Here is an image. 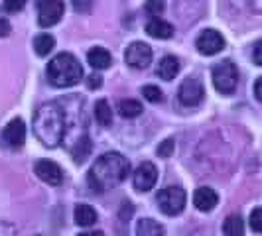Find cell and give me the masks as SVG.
<instances>
[{
    "mask_svg": "<svg viewBox=\"0 0 262 236\" xmlns=\"http://www.w3.org/2000/svg\"><path fill=\"white\" fill-rule=\"evenodd\" d=\"M130 173V161L118 152L103 154L89 171V183L97 193H103L115 185L122 183Z\"/></svg>",
    "mask_w": 262,
    "mask_h": 236,
    "instance_id": "1",
    "label": "cell"
},
{
    "mask_svg": "<svg viewBox=\"0 0 262 236\" xmlns=\"http://www.w3.org/2000/svg\"><path fill=\"white\" fill-rule=\"evenodd\" d=\"M34 134L48 148H55L66 136V112L57 103H46L34 114Z\"/></svg>",
    "mask_w": 262,
    "mask_h": 236,
    "instance_id": "2",
    "label": "cell"
},
{
    "mask_svg": "<svg viewBox=\"0 0 262 236\" xmlns=\"http://www.w3.org/2000/svg\"><path fill=\"white\" fill-rule=\"evenodd\" d=\"M81 77H83L81 63L71 53H59L48 63V79L57 89L73 87V85H77Z\"/></svg>",
    "mask_w": 262,
    "mask_h": 236,
    "instance_id": "3",
    "label": "cell"
},
{
    "mask_svg": "<svg viewBox=\"0 0 262 236\" xmlns=\"http://www.w3.org/2000/svg\"><path fill=\"white\" fill-rule=\"evenodd\" d=\"M211 77H213L215 89L221 95H231L236 89V83H238V69L231 59H225V61L213 67Z\"/></svg>",
    "mask_w": 262,
    "mask_h": 236,
    "instance_id": "4",
    "label": "cell"
},
{
    "mask_svg": "<svg viewBox=\"0 0 262 236\" xmlns=\"http://www.w3.org/2000/svg\"><path fill=\"white\" fill-rule=\"evenodd\" d=\"M156 201H158V207H160V210H162L164 215L176 217V215H180V213L184 210L187 197H185V191L182 187L173 185V187L162 189V191L158 193Z\"/></svg>",
    "mask_w": 262,
    "mask_h": 236,
    "instance_id": "5",
    "label": "cell"
},
{
    "mask_svg": "<svg viewBox=\"0 0 262 236\" xmlns=\"http://www.w3.org/2000/svg\"><path fill=\"white\" fill-rule=\"evenodd\" d=\"M63 2L61 0H39L38 2V24L41 28L55 26L63 16Z\"/></svg>",
    "mask_w": 262,
    "mask_h": 236,
    "instance_id": "6",
    "label": "cell"
},
{
    "mask_svg": "<svg viewBox=\"0 0 262 236\" xmlns=\"http://www.w3.org/2000/svg\"><path fill=\"white\" fill-rule=\"evenodd\" d=\"M124 59L132 69H146L152 63V48L144 41H132L126 48Z\"/></svg>",
    "mask_w": 262,
    "mask_h": 236,
    "instance_id": "7",
    "label": "cell"
},
{
    "mask_svg": "<svg viewBox=\"0 0 262 236\" xmlns=\"http://www.w3.org/2000/svg\"><path fill=\"white\" fill-rule=\"evenodd\" d=\"M203 95L205 89L201 85V81L195 77H187L180 85V91H178V99L184 106H197L203 101Z\"/></svg>",
    "mask_w": 262,
    "mask_h": 236,
    "instance_id": "8",
    "label": "cell"
},
{
    "mask_svg": "<svg viewBox=\"0 0 262 236\" xmlns=\"http://www.w3.org/2000/svg\"><path fill=\"white\" fill-rule=\"evenodd\" d=\"M195 48L199 53L203 55H215V53L225 50V38L217 32V30H203L195 39Z\"/></svg>",
    "mask_w": 262,
    "mask_h": 236,
    "instance_id": "9",
    "label": "cell"
},
{
    "mask_svg": "<svg viewBox=\"0 0 262 236\" xmlns=\"http://www.w3.org/2000/svg\"><path fill=\"white\" fill-rule=\"evenodd\" d=\"M2 144L12 148V150H18L22 148L24 142H26V124L22 118H14L8 122V126L2 130Z\"/></svg>",
    "mask_w": 262,
    "mask_h": 236,
    "instance_id": "10",
    "label": "cell"
},
{
    "mask_svg": "<svg viewBox=\"0 0 262 236\" xmlns=\"http://www.w3.org/2000/svg\"><path fill=\"white\" fill-rule=\"evenodd\" d=\"M158 181V170L152 161H144L138 166V170L134 171V189L146 193L150 191Z\"/></svg>",
    "mask_w": 262,
    "mask_h": 236,
    "instance_id": "11",
    "label": "cell"
},
{
    "mask_svg": "<svg viewBox=\"0 0 262 236\" xmlns=\"http://www.w3.org/2000/svg\"><path fill=\"white\" fill-rule=\"evenodd\" d=\"M36 175L43 183L48 185H61L63 181V171L61 168L55 163V161H50V159H41L36 163Z\"/></svg>",
    "mask_w": 262,
    "mask_h": 236,
    "instance_id": "12",
    "label": "cell"
},
{
    "mask_svg": "<svg viewBox=\"0 0 262 236\" xmlns=\"http://www.w3.org/2000/svg\"><path fill=\"white\" fill-rule=\"evenodd\" d=\"M217 201H219V195L211 187H199L193 193V205L203 213H209V210L215 209Z\"/></svg>",
    "mask_w": 262,
    "mask_h": 236,
    "instance_id": "13",
    "label": "cell"
},
{
    "mask_svg": "<svg viewBox=\"0 0 262 236\" xmlns=\"http://www.w3.org/2000/svg\"><path fill=\"white\" fill-rule=\"evenodd\" d=\"M156 73H158V77L164 79V81L176 79V75L180 73V59H178L176 55H164V57L160 59V63H158Z\"/></svg>",
    "mask_w": 262,
    "mask_h": 236,
    "instance_id": "14",
    "label": "cell"
},
{
    "mask_svg": "<svg viewBox=\"0 0 262 236\" xmlns=\"http://www.w3.org/2000/svg\"><path fill=\"white\" fill-rule=\"evenodd\" d=\"M146 34L150 38H156V39H170L173 36V26L160 20V18H154L146 24Z\"/></svg>",
    "mask_w": 262,
    "mask_h": 236,
    "instance_id": "15",
    "label": "cell"
},
{
    "mask_svg": "<svg viewBox=\"0 0 262 236\" xmlns=\"http://www.w3.org/2000/svg\"><path fill=\"white\" fill-rule=\"evenodd\" d=\"M73 217H75V223L79 226H93V224L97 223V210L93 209L91 205H85V203H81L75 207V213H73Z\"/></svg>",
    "mask_w": 262,
    "mask_h": 236,
    "instance_id": "16",
    "label": "cell"
},
{
    "mask_svg": "<svg viewBox=\"0 0 262 236\" xmlns=\"http://www.w3.org/2000/svg\"><path fill=\"white\" fill-rule=\"evenodd\" d=\"M87 61H89V65L93 69H106L111 65L113 57H111V53L106 52L105 48H93L91 52L87 53Z\"/></svg>",
    "mask_w": 262,
    "mask_h": 236,
    "instance_id": "17",
    "label": "cell"
},
{
    "mask_svg": "<svg viewBox=\"0 0 262 236\" xmlns=\"http://www.w3.org/2000/svg\"><path fill=\"white\" fill-rule=\"evenodd\" d=\"M91 150H93V142L89 140V136H81L75 146L71 148V156H73V161L75 163H83L87 157L91 156Z\"/></svg>",
    "mask_w": 262,
    "mask_h": 236,
    "instance_id": "18",
    "label": "cell"
},
{
    "mask_svg": "<svg viewBox=\"0 0 262 236\" xmlns=\"http://www.w3.org/2000/svg\"><path fill=\"white\" fill-rule=\"evenodd\" d=\"M138 236H164V226L154 219H140L136 224Z\"/></svg>",
    "mask_w": 262,
    "mask_h": 236,
    "instance_id": "19",
    "label": "cell"
},
{
    "mask_svg": "<svg viewBox=\"0 0 262 236\" xmlns=\"http://www.w3.org/2000/svg\"><path fill=\"white\" fill-rule=\"evenodd\" d=\"M225 236H245V223L238 215H231L227 217L223 223Z\"/></svg>",
    "mask_w": 262,
    "mask_h": 236,
    "instance_id": "20",
    "label": "cell"
},
{
    "mask_svg": "<svg viewBox=\"0 0 262 236\" xmlns=\"http://www.w3.org/2000/svg\"><path fill=\"white\" fill-rule=\"evenodd\" d=\"M95 118H97V122L101 126H111V122H113V110H111V105L106 103L105 99L97 101V105H95Z\"/></svg>",
    "mask_w": 262,
    "mask_h": 236,
    "instance_id": "21",
    "label": "cell"
},
{
    "mask_svg": "<svg viewBox=\"0 0 262 236\" xmlns=\"http://www.w3.org/2000/svg\"><path fill=\"white\" fill-rule=\"evenodd\" d=\"M53 48H55V39L50 34H39L38 38L34 39V50L39 57H46L48 53H52Z\"/></svg>",
    "mask_w": 262,
    "mask_h": 236,
    "instance_id": "22",
    "label": "cell"
},
{
    "mask_svg": "<svg viewBox=\"0 0 262 236\" xmlns=\"http://www.w3.org/2000/svg\"><path fill=\"white\" fill-rule=\"evenodd\" d=\"M118 110H120V114L124 118H136L142 114V105L138 103V101H132V99H126V101H120V105H118Z\"/></svg>",
    "mask_w": 262,
    "mask_h": 236,
    "instance_id": "23",
    "label": "cell"
},
{
    "mask_svg": "<svg viewBox=\"0 0 262 236\" xmlns=\"http://www.w3.org/2000/svg\"><path fill=\"white\" fill-rule=\"evenodd\" d=\"M142 95H144V99L148 103H162V99H164V95H162V89H158L156 85H146L144 89H142Z\"/></svg>",
    "mask_w": 262,
    "mask_h": 236,
    "instance_id": "24",
    "label": "cell"
},
{
    "mask_svg": "<svg viewBox=\"0 0 262 236\" xmlns=\"http://www.w3.org/2000/svg\"><path fill=\"white\" fill-rule=\"evenodd\" d=\"M164 8H166L164 0H148L144 6V10L150 14V16H160V14L164 12Z\"/></svg>",
    "mask_w": 262,
    "mask_h": 236,
    "instance_id": "25",
    "label": "cell"
},
{
    "mask_svg": "<svg viewBox=\"0 0 262 236\" xmlns=\"http://www.w3.org/2000/svg\"><path fill=\"white\" fill-rule=\"evenodd\" d=\"M250 228L254 232H262V209H254L250 213Z\"/></svg>",
    "mask_w": 262,
    "mask_h": 236,
    "instance_id": "26",
    "label": "cell"
},
{
    "mask_svg": "<svg viewBox=\"0 0 262 236\" xmlns=\"http://www.w3.org/2000/svg\"><path fill=\"white\" fill-rule=\"evenodd\" d=\"M28 0H4V12H20L26 6Z\"/></svg>",
    "mask_w": 262,
    "mask_h": 236,
    "instance_id": "27",
    "label": "cell"
},
{
    "mask_svg": "<svg viewBox=\"0 0 262 236\" xmlns=\"http://www.w3.org/2000/svg\"><path fill=\"white\" fill-rule=\"evenodd\" d=\"M171 152H173V140H164L158 146V156L160 157H170Z\"/></svg>",
    "mask_w": 262,
    "mask_h": 236,
    "instance_id": "28",
    "label": "cell"
},
{
    "mask_svg": "<svg viewBox=\"0 0 262 236\" xmlns=\"http://www.w3.org/2000/svg\"><path fill=\"white\" fill-rule=\"evenodd\" d=\"M71 4H73V8H75L79 14H87L91 10L93 0H71Z\"/></svg>",
    "mask_w": 262,
    "mask_h": 236,
    "instance_id": "29",
    "label": "cell"
},
{
    "mask_svg": "<svg viewBox=\"0 0 262 236\" xmlns=\"http://www.w3.org/2000/svg\"><path fill=\"white\" fill-rule=\"evenodd\" d=\"M252 61H254L256 65L262 67V39L260 41H256L254 48H252Z\"/></svg>",
    "mask_w": 262,
    "mask_h": 236,
    "instance_id": "30",
    "label": "cell"
},
{
    "mask_svg": "<svg viewBox=\"0 0 262 236\" xmlns=\"http://www.w3.org/2000/svg\"><path fill=\"white\" fill-rule=\"evenodd\" d=\"M10 32H12V26H10V22H8L6 18H0V38H6V36H10Z\"/></svg>",
    "mask_w": 262,
    "mask_h": 236,
    "instance_id": "31",
    "label": "cell"
},
{
    "mask_svg": "<svg viewBox=\"0 0 262 236\" xmlns=\"http://www.w3.org/2000/svg\"><path fill=\"white\" fill-rule=\"evenodd\" d=\"M101 85H103V77L101 75H91L89 81H87V87L89 89H99Z\"/></svg>",
    "mask_w": 262,
    "mask_h": 236,
    "instance_id": "32",
    "label": "cell"
},
{
    "mask_svg": "<svg viewBox=\"0 0 262 236\" xmlns=\"http://www.w3.org/2000/svg\"><path fill=\"white\" fill-rule=\"evenodd\" d=\"M0 236H14V226L8 223H0Z\"/></svg>",
    "mask_w": 262,
    "mask_h": 236,
    "instance_id": "33",
    "label": "cell"
},
{
    "mask_svg": "<svg viewBox=\"0 0 262 236\" xmlns=\"http://www.w3.org/2000/svg\"><path fill=\"white\" fill-rule=\"evenodd\" d=\"M254 97L262 103V77H258L254 83Z\"/></svg>",
    "mask_w": 262,
    "mask_h": 236,
    "instance_id": "34",
    "label": "cell"
},
{
    "mask_svg": "<svg viewBox=\"0 0 262 236\" xmlns=\"http://www.w3.org/2000/svg\"><path fill=\"white\" fill-rule=\"evenodd\" d=\"M77 236H103V232L101 230H93V232H81Z\"/></svg>",
    "mask_w": 262,
    "mask_h": 236,
    "instance_id": "35",
    "label": "cell"
}]
</instances>
